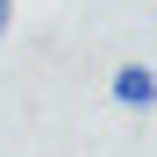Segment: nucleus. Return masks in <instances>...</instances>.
I'll return each mask as SVG.
<instances>
[{
	"mask_svg": "<svg viewBox=\"0 0 157 157\" xmlns=\"http://www.w3.org/2000/svg\"><path fill=\"white\" fill-rule=\"evenodd\" d=\"M7 21H14V0H0V36H7Z\"/></svg>",
	"mask_w": 157,
	"mask_h": 157,
	"instance_id": "nucleus-2",
	"label": "nucleus"
},
{
	"mask_svg": "<svg viewBox=\"0 0 157 157\" xmlns=\"http://www.w3.org/2000/svg\"><path fill=\"white\" fill-rule=\"evenodd\" d=\"M107 93L121 100V107H136V114H150V107H157V71H150V64H114V78H107Z\"/></svg>",
	"mask_w": 157,
	"mask_h": 157,
	"instance_id": "nucleus-1",
	"label": "nucleus"
}]
</instances>
